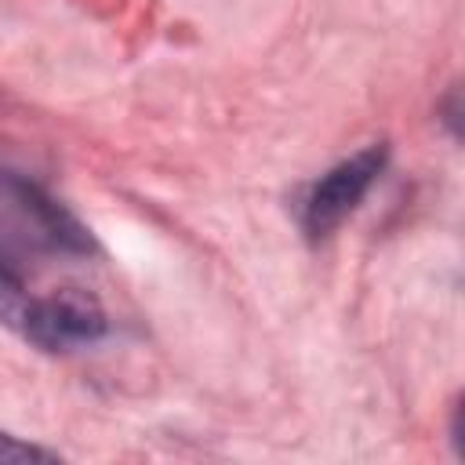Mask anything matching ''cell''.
<instances>
[{"label":"cell","instance_id":"cell-1","mask_svg":"<svg viewBox=\"0 0 465 465\" xmlns=\"http://www.w3.org/2000/svg\"><path fill=\"white\" fill-rule=\"evenodd\" d=\"M0 211L11 218V229L18 236V243H29L36 251H51V254H87L91 232L36 182L15 174V171H0Z\"/></svg>","mask_w":465,"mask_h":465},{"label":"cell","instance_id":"cell-2","mask_svg":"<svg viewBox=\"0 0 465 465\" xmlns=\"http://www.w3.org/2000/svg\"><path fill=\"white\" fill-rule=\"evenodd\" d=\"M11 331H18L25 341H33L44 352H69L98 341L109 331V320L94 294L69 287L44 298L29 294L11 320Z\"/></svg>","mask_w":465,"mask_h":465},{"label":"cell","instance_id":"cell-3","mask_svg":"<svg viewBox=\"0 0 465 465\" xmlns=\"http://www.w3.org/2000/svg\"><path fill=\"white\" fill-rule=\"evenodd\" d=\"M385 160H389V145L371 142L360 153H352L349 160L334 163L327 174H320L298 203V222H302L305 236L309 240L331 236L360 207V200L371 193V185L385 171Z\"/></svg>","mask_w":465,"mask_h":465},{"label":"cell","instance_id":"cell-4","mask_svg":"<svg viewBox=\"0 0 465 465\" xmlns=\"http://www.w3.org/2000/svg\"><path fill=\"white\" fill-rule=\"evenodd\" d=\"M0 461H54L51 450L15 440L11 432H0Z\"/></svg>","mask_w":465,"mask_h":465}]
</instances>
